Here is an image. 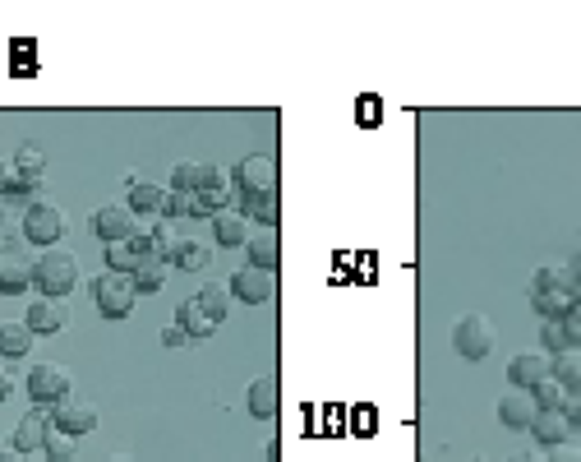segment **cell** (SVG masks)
I'll list each match as a JSON object with an SVG mask.
<instances>
[{
	"mask_svg": "<svg viewBox=\"0 0 581 462\" xmlns=\"http://www.w3.org/2000/svg\"><path fill=\"white\" fill-rule=\"evenodd\" d=\"M79 278H83V268H79V259H74V250H47V255L37 259V287H42V296H70L74 287H79Z\"/></svg>",
	"mask_w": 581,
	"mask_h": 462,
	"instance_id": "6da1fadb",
	"label": "cell"
},
{
	"mask_svg": "<svg viewBox=\"0 0 581 462\" xmlns=\"http://www.w3.org/2000/svg\"><path fill=\"white\" fill-rule=\"evenodd\" d=\"M93 301L107 319H125V315H134L139 287H134L130 273H111V268H102V273L93 278Z\"/></svg>",
	"mask_w": 581,
	"mask_h": 462,
	"instance_id": "7a4b0ae2",
	"label": "cell"
},
{
	"mask_svg": "<svg viewBox=\"0 0 581 462\" xmlns=\"http://www.w3.org/2000/svg\"><path fill=\"white\" fill-rule=\"evenodd\" d=\"M24 389H28V398H33V407H56V402H65L74 393V379H70V370H65V365L37 361L33 370H28Z\"/></svg>",
	"mask_w": 581,
	"mask_h": 462,
	"instance_id": "3957f363",
	"label": "cell"
},
{
	"mask_svg": "<svg viewBox=\"0 0 581 462\" xmlns=\"http://www.w3.org/2000/svg\"><path fill=\"white\" fill-rule=\"evenodd\" d=\"M37 278V259L24 241H5L0 245V292L5 296H24Z\"/></svg>",
	"mask_w": 581,
	"mask_h": 462,
	"instance_id": "277c9868",
	"label": "cell"
},
{
	"mask_svg": "<svg viewBox=\"0 0 581 462\" xmlns=\"http://www.w3.org/2000/svg\"><path fill=\"white\" fill-rule=\"evenodd\" d=\"M60 236H65V213H60L56 204H47L42 195H33V204L24 208V241L56 250Z\"/></svg>",
	"mask_w": 581,
	"mask_h": 462,
	"instance_id": "5b68a950",
	"label": "cell"
},
{
	"mask_svg": "<svg viewBox=\"0 0 581 462\" xmlns=\"http://www.w3.org/2000/svg\"><path fill=\"white\" fill-rule=\"evenodd\" d=\"M452 347H457V356H466V361H485V356L494 352V324H489L485 315H462L457 329H452Z\"/></svg>",
	"mask_w": 581,
	"mask_h": 462,
	"instance_id": "8992f818",
	"label": "cell"
},
{
	"mask_svg": "<svg viewBox=\"0 0 581 462\" xmlns=\"http://www.w3.org/2000/svg\"><path fill=\"white\" fill-rule=\"evenodd\" d=\"M236 190H240V199L273 195V190H277V162L268 158V153H249V158H240V167H236Z\"/></svg>",
	"mask_w": 581,
	"mask_h": 462,
	"instance_id": "52a82bcc",
	"label": "cell"
},
{
	"mask_svg": "<svg viewBox=\"0 0 581 462\" xmlns=\"http://www.w3.org/2000/svg\"><path fill=\"white\" fill-rule=\"evenodd\" d=\"M231 296L245 305H263L277 296V273H263V268L245 264L240 273H231Z\"/></svg>",
	"mask_w": 581,
	"mask_h": 462,
	"instance_id": "ba28073f",
	"label": "cell"
},
{
	"mask_svg": "<svg viewBox=\"0 0 581 462\" xmlns=\"http://www.w3.org/2000/svg\"><path fill=\"white\" fill-rule=\"evenodd\" d=\"M51 426L79 439V435H88V430H97V407L70 393L65 402H56V407H51Z\"/></svg>",
	"mask_w": 581,
	"mask_h": 462,
	"instance_id": "9c48e42d",
	"label": "cell"
},
{
	"mask_svg": "<svg viewBox=\"0 0 581 462\" xmlns=\"http://www.w3.org/2000/svg\"><path fill=\"white\" fill-rule=\"evenodd\" d=\"M139 231V218L130 213V204H102L93 213V236L102 245L107 241H125V236H134Z\"/></svg>",
	"mask_w": 581,
	"mask_h": 462,
	"instance_id": "30bf717a",
	"label": "cell"
},
{
	"mask_svg": "<svg viewBox=\"0 0 581 462\" xmlns=\"http://www.w3.org/2000/svg\"><path fill=\"white\" fill-rule=\"evenodd\" d=\"M549 370H554V356L549 352H522V356H512L508 365V384L512 389H535L540 379H549Z\"/></svg>",
	"mask_w": 581,
	"mask_h": 462,
	"instance_id": "8fae6325",
	"label": "cell"
},
{
	"mask_svg": "<svg viewBox=\"0 0 581 462\" xmlns=\"http://www.w3.org/2000/svg\"><path fill=\"white\" fill-rule=\"evenodd\" d=\"M535 398H531V389H508L503 398H498V421L508 430H531V421H535Z\"/></svg>",
	"mask_w": 581,
	"mask_h": 462,
	"instance_id": "7c38bea8",
	"label": "cell"
},
{
	"mask_svg": "<svg viewBox=\"0 0 581 462\" xmlns=\"http://www.w3.org/2000/svg\"><path fill=\"white\" fill-rule=\"evenodd\" d=\"M249 264L263 268V273H277V264H282V236H277V227H263L249 236Z\"/></svg>",
	"mask_w": 581,
	"mask_h": 462,
	"instance_id": "4fadbf2b",
	"label": "cell"
},
{
	"mask_svg": "<svg viewBox=\"0 0 581 462\" xmlns=\"http://www.w3.org/2000/svg\"><path fill=\"white\" fill-rule=\"evenodd\" d=\"M14 176H19V185H24V195H37V185L47 181V153H42V148H19V153H14Z\"/></svg>",
	"mask_w": 581,
	"mask_h": 462,
	"instance_id": "5bb4252c",
	"label": "cell"
},
{
	"mask_svg": "<svg viewBox=\"0 0 581 462\" xmlns=\"http://www.w3.org/2000/svg\"><path fill=\"white\" fill-rule=\"evenodd\" d=\"M277 407H282V384L273 375L249 379V412L259 416V421H273Z\"/></svg>",
	"mask_w": 581,
	"mask_h": 462,
	"instance_id": "9a60e30c",
	"label": "cell"
},
{
	"mask_svg": "<svg viewBox=\"0 0 581 462\" xmlns=\"http://www.w3.org/2000/svg\"><path fill=\"white\" fill-rule=\"evenodd\" d=\"M213 236H217V245H249L254 222H249L240 208H222V213L213 218Z\"/></svg>",
	"mask_w": 581,
	"mask_h": 462,
	"instance_id": "2e32d148",
	"label": "cell"
},
{
	"mask_svg": "<svg viewBox=\"0 0 581 462\" xmlns=\"http://www.w3.org/2000/svg\"><path fill=\"white\" fill-rule=\"evenodd\" d=\"M102 259H107L102 268H111V273H134V264L143 259V236L134 231L125 241H107L102 245Z\"/></svg>",
	"mask_w": 581,
	"mask_h": 462,
	"instance_id": "e0dca14e",
	"label": "cell"
},
{
	"mask_svg": "<svg viewBox=\"0 0 581 462\" xmlns=\"http://www.w3.org/2000/svg\"><path fill=\"white\" fill-rule=\"evenodd\" d=\"M47 435H51V421L37 412V407H28V416L14 426V449L33 453V449H42V444H47Z\"/></svg>",
	"mask_w": 581,
	"mask_h": 462,
	"instance_id": "ac0fdd59",
	"label": "cell"
},
{
	"mask_svg": "<svg viewBox=\"0 0 581 462\" xmlns=\"http://www.w3.org/2000/svg\"><path fill=\"white\" fill-rule=\"evenodd\" d=\"M176 324L185 329V338H213V333H217V319L203 310L199 296H190V301L180 305V310H176Z\"/></svg>",
	"mask_w": 581,
	"mask_h": 462,
	"instance_id": "d6986e66",
	"label": "cell"
},
{
	"mask_svg": "<svg viewBox=\"0 0 581 462\" xmlns=\"http://www.w3.org/2000/svg\"><path fill=\"white\" fill-rule=\"evenodd\" d=\"M171 264H176L180 273H203V268L213 264V245H208V241H190V236H180L176 250H171Z\"/></svg>",
	"mask_w": 581,
	"mask_h": 462,
	"instance_id": "ffe728a7",
	"label": "cell"
},
{
	"mask_svg": "<svg viewBox=\"0 0 581 462\" xmlns=\"http://www.w3.org/2000/svg\"><path fill=\"white\" fill-rule=\"evenodd\" d=\"M28 352H33V329H28L24 319H5V324H0V356L24 361Z\"/></svg>",
	"mask_w": 581,
	"mask_h": 462,
	"instance_id": "44dd1931",
	"label": "cell"
},
{
	"mask_svg": "<svg viewBox=\"0 0 581 462\" xmlns=\"http://www.w3.org/2000/svg\"><path fill=\"white\" fill-rule=\"evenodd\" d=\"M162 199H166L162 185H153V181H134V185H130V199H125V204H130L134 218H157V213H162Z\"/></svg>",
	"mask_w": 581,
	"mask_h": 462,
	"instance_id": "7402d4cb",
	"label": "cell"
},
{
	"mask_svg": "<svg viewBox=\"0 0 581 462\" xmlns=\"http://www.w3.org/2000/svg\"><path fill=\"white\" fill-rule=\"evenodd\" d=\"M24 324H28L33 333H60V329H65V315L56 310V301H51V296H33V305H28Z\"/></svg>",
	"mask_w": 581,
	"mask_h": 462,
	"instance_id": "603a6c76",
	"label": "cell"
},
{
	"mask_svg": "<svg viewBox=\"0 0 581 462\" xmlns=\"http://www.w3.org/2000/svg\"><path fill=\"white\" fill-rule=\"evenodd\" d=\"M535 292H568V296H581L577 292V278H572V264H540V268H535Z\"/></svg>",
	"mask_w": 581,
	"mask_h": 462,
	"instance_id": "cb8c5ba5",
	"label": "cell"
},
{
	"mask_svg": "<svg viewBox=\"0 0 581 462\" xmlns=\"http://www.w3.org/2000/svg\"><path fill=\"white\" fill-rule=\"evenodd\" d=\"M166 268H171L166 259H157V255H148V250H143V259L134 264L130 278H134V287H139V292H162V287H166Z\"/></svg>",
	"mask_w": 581,
	"mask_h": 462,
	"instance_id": "d4e9b609",
	"label": "cell"
},
{
	"mask_svg": "<svg viewBox=\"0 0 581 462\" xmlns=\"http://www.w3.org/2000/svg\"><path fill=\"white\" fill-rule=\"evenodd\" d=\"M568 416L563 412H535V421H531V435L545 444V449H554V444H563L568 439Z\"/></svg>",
	"mask_w": 581,
	"mask_h": 462,
	"instance_id": "484cf974",
	"label": "cell"
},
{
	"mask_svg": "<svg viewBox=\"0 0 581 462\" xmlns=\"http://www.w3.org/2000/svg\"><path fill=\"white\" fill-rule=\"evenodd\" d=\"M531 305L540 319H568V310L577 305V296L568 292H531Z\"/></svg>",
	"mask_w": 581,
	"mask_h": 462,
	"instance_id": "4316f807",
	"label": "cell"
},
{
	"mask_svg": "<svg viewBox=\"0 0 581 462\" xmlns=\"http://www.w3.org/2000/svg\"><path fill=\"white\" fill-rule=\"evenodd\" d=\"M203 176H208V162H176L171 167V190H185V195H199Z\"/></svg>",
	"mask_w": 581,
	"mask_h": 462,
	"instance_id": "83f0119b",
	"label": "cell"
},
{
	"mask_svg": "<svg viewBox=\"0 0 581 462\" xmlns=\"http://www.w3.org/2000/svg\"><path fill=\"white\" fill-rule=\"evenodd\" d=\"M143 250L171 264V250H176V231H171V222H153V227L143 231Z\"/></svg>",
	"mask_w": 581,
	"mask_h": 462,
	"instance_id": "f1b7e54d",
	"label": "cell"
},
{
	"mask_svg": "<svg viewBox=\"0 0 581 462\" xmlns=\"http://www.w3.org/2000/svg\"><path fill=\"white\" fill-rule=\"evenodd\" d=\"M549 375H554L568 393H581V352H577V347L563 352V356H554V370H549Z\"/></svg>",
	"mask_w": 581,
	"mask_h": 462,
	"instance_id": "f546056e",
	"label": "cell"
},
{
	"mask_svg": "<svg viewBox=\"0 0 581 462\" xmlns=\"http://www.w3.org/2000/svg\"><path fill=\"white\" fill-rule=\"evenodd\" d=\"M540 347H545L549 356L572 352V338H568V329H563V319H540Z\"/></svg>",
	"mask_w": 581,
	"mask_h": 462,
	"instance_id": "4dcf8cb0",
	"label": "cell"
},
{
	"mask_svg": "<svg viewBox=\"0 0 581 462\" xmlns=\"http://www.w3.org/2000/svg\"><path fill=\"white\" fill-rule=\"evenodd\" d=\"M531 398H535V407H540V412H563V398H568V389H563V384L549 375V379H540V384L531 389Z\"/></svg>",
	"mask_w": 581,
	"mask_h": 462,
	"instance_id": "1f68e13d",
	"label": "cell"
},
{
	"mask_svg": "<svg viewBox=\"0 0 581 462\" xmlns=\"http://www.w3.org/2000/svg\"><path fill=\"white\" fill-rule=\"evenodd\" d=\"M42 453H47V462H74L79 458V449H74V435H65V430L51 426L47 444H42Z\"/></svg>",
	"mask_w": 581,
	"mask_h": 462,
	"instance_id": "d6a6232c",
	"label": "cell"
},
{
	"mask_svg": "<svg viewBox=\"0 0 581 462\" xmlns=\"http://www.w3.org/2000/svg\"><path fill=\"white\" fill-rule=\"evenodd\" d=\"M249 208H254V218L263 222V227H277V222H282V195H259V199H245Z\"/></svg>",
	"mask_w": 581,
	"mask_h": 462,
	"instance_id": "836d02e7",
	"label": "cell"
},
{
	"mask_svg": "<svg viewBox=\"0 0 581 462\" xmlns=\"http://www.w3.org/2000/svg\"><path fill=\"white\" fill-rule=\"evenodd\" d=\"M226 204H231V199H226L222 190H199V195H194V204H190V218H217Z\"/></svg>",
	"mask_w": 581,
	"mask_h": 462,
	"instance_id": "e575fe53",
	"label": "cell"
},
{
	"mask_svg": "<svg viewBox=\"0 0 581 462\" xmlns=\"http://www.w3.org/2000/svg\"><path fill=\"white\" fill-rule=\"evenodd\" d=\"M199 301H203V310H208V315H213L217 324H222V319H226V301H231V292H222L217 282H208V287H203V292H199Z\"/></svg>",
	"mask_w": 581,
	"mask_h": 462,
	"instance_id": "d590c367",
	"label": "cell"
},
{
	"mask_svg": "<svg viewBox=\"0 0 581 462\" xmlns=\"http://www.w3.org/2000/svg\"><path fill=\"white\" fill-rule=\"evenodd\" d=\"M190 204H194V195H185V190H166L162 218H190Z\"/></svg>",
	"mask_w": 581,
	"mask_h": 462,
	"instance_id": "8d00e7d4",
	"label": "cell"
},
{
	"mask_svg": "<svg viewBox=\"0 0 581 462\" xmlns=\"http://www.w3.org/2000/svg\"><path fill=\"white\" fill-rule=\"evenodd\" d=\"M0 195L28 199V195H24V185H19V176H14V162H5V158H0Z\"/></svg>",
	"mask_w": 581,
	"mask_h": 462,
	"instance_id": "74e56055",
	"label": "cell"
},
{
	"mask_svg": "<svg viewBox=\"0 0 581 462\" xmlns=\"http://www.w3.org/2000/svg\"><path fill=\"white\" fill-rule=\"evenodd\" d=\"M545 462H581V444H568V439H563V444H554V449L545 453Z\"/></svg>",
	"mask_w": 581,
	"mask_h": 462,
	"instance_id": "f35d334b",
	"label": "cell"
},
{
	"mask_svg": "<svg viewBox=\"0 0 581 462\" xmlns=\"http://www.w3.org/2000/svg\"><path fill=\"white\" fill-rule=\"evenodd\" d=\"M563 329H568V338H572V347L581 352V296H577V305L568 310V319H563Z\"/></svg>",
	"mask_w": 581,
	"mask_h": 462,
	"instance_id": "ab89813d",
	"label": "cell"
},
{
	"mask_svg": "<svg viewBox=\"0 0 581 462\" xmlns=\"http://www.w3.org/2000/svg\"><path fill=\"white\" fill-rule=\"evenodd\" d=\"M563 416H568L572 430L581 426V393H568V398H563Z\"/></svg>",
	"mask_w": 581,
	"mask_h": 462,
	"instance_id": "60d3db41",
	"label": "cell"
},
{
	"mask_svg": "<svg viewBox=\"0 0 581 462\" xmlns=\"http://www.w3.org/2000/svg\"><path fill=\"white\" fill-rule=\"evenodd\" d=\"M180 342H185V329H180L176 319H171V324L162 329V347H180Z\"/></svg>",
	"mask_w": 581,
	"mask_h": 462,
	"instance_id": "b9f144b4",
	"label": "cell"
},
{
	"mask_svg": "<svg viewBox=\"0 0 581 462\" xmlns=\"http://www.w3.org/2000/svg\"><path fill=\"white\" fill-rule=\"evenodd\" d=\"M508 462H545V453H540V449H517Z\"/></svg>",
	"mask_w": 581,
	"mask_h": 462,
	"instance_id": "7bdbcfd3",
	"label": "cell"
},
{
	"mask_svg": "<svg viewBox=\"0 0 581 462\" xmlns=\"http://www.w3.org/2000/svg\"><path fill=\"white\" fill-rule=\"evenodd\" d=\"M263 453H268V462H282V439H268V449Z\"/></svg>",
	"mask_w": 581,
	"mask_h": 462,
	"instance_id": "ee69618b",
	"label": "cell"
},
{
	"mask_svg": "<svg viewBox=\"0 0 581 462\" xmlns=\"http://www.w3.org/2000/svg\"><path fill=\"white\" fill-rule=\"evenodd\" d=\"M10 393H14V379H10V375H5V370H0V402L10 398Z\"/></svg>",
	"mask_w": 581,
	"mask_h": 462,
	"instance_id": "f6af8a7d",
	"label": "cell"
},
{
	"mask_svg": "<svg viewBox=\"0 0 581 462\" xmlns=\"http://www.w3.org/2000/svg\"><path fill=\"white\" fill-rule=\"evenodd\" d=\"M0 462H24V453H19V449H0Z\"/></svg>",
	"mask_w": 581,
	"mask_h": 462,
	"instance_id": "bcb514c9",
	"label": "cell"
},
{
	"mask_svg": "<svg viewBox=\"0 0 581 462\" xmlns=\"http://www.w3.org/2000/svg\"><path fill=\"white\" fill-rule=\"evenodd\" d=\"M572 278H577V292H581V255L572 259Z\"/></svg>",
	"mask_w": 581,
	"mask_h": 462,
	"instance_id": "7dc6e473",
	"label": "cell"
},
{
	"mask_svg": "<svg viewBox=\"0 0 581 462\" xmlns=\"http://www.w3.org/2000/svg\"><path fill=\"white\" fill-rule=\"evenodd\" d=\"M111 462H134V458H125V453H116V458H111Z\"/></svg>",
	"mask_w": 581,
	"mask_h": 462,
	"instance_id": "c3c4849f",
	"label": "cell"
}]
</instances>
